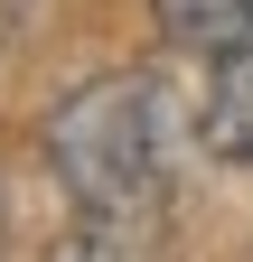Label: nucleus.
I'll use <instances>...</instances> for the list:
<instances>
[{
	"mask_svg": "<svg viewBox=\"0 0 253 262\" xmlns=\"http://www.w3.org/2000/svg\"><path fill=\"white\" fill-rule=\"evenodd\" d=\"M160 10V38L169 47H187V56H235V47H253V0H150Z\"/></svg>",
	"mask_w": 253,
	"mask_h": 262,
	"instance_id": "3",
	"label": "nucleus"
},
{
	"mask_svg": "<svg viewBox=\"0 0 253 262\" xmlns=\"http://www.w3.org/2000/svg\"><path fill=\"white\" fill-rule=\"evenodd\" d=\"M197 131H206V150H216V159L253 169V47L216 56V75H206V103H197Z\"/></svg>",
	"mask_w": 253,
	"mask_h": 262,
	"instance_id": "2",
	"label": "nucleus"
},
{
	"mask_svg": "<svg viewBox=\"0 0 253 262\" xmlns=\"http://www.w3.org/2000/svg\"><path fill=\"white\" fill-rule=\"evenodd\" d=\"M47 159L66 196L85 215H141L150 196H160V169H169V94L160 75H94L85 94H66L47 122Z\"/></svg>",
	"mask_w": 253,
	"mask_h": 262,
	"instance_id": "1",
	"label": "nucleus"
}]
</instances>
